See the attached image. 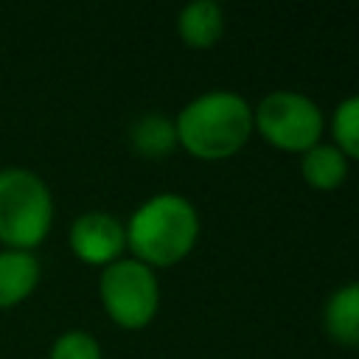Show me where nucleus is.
<instances>
[{
    "label": "nucleus",
    "mask_w": 359,
    "mask_h": 359,
    "mask_svg": "<svg viewBox=\"0 0 359 359\" xmlns=\"http://www.w3.org/2000/svg\"><path fill=\"white\" fill-rule=\"evenodd\" d=\"M177 31L191 48H210L224 34V11L216 0H194L182 6L177 17Z\"/></svg>",
    "instance_id": "nucleus-9"
},
{
    "label": "nucleus",
    "mask_w": 359,
    "mask_h": 359,
    "mask_svg": "<svg viewBox=\"0 0 359 359\" xmlns=\"http://www.w3.org/2000/svg\"><path fill=\"white\" fill-rule=\"evenodd\" d=\"M126 247L146 266H171L182 261L199 236V213L180 194L149 196L123 224Z\"/></svg>",
    "instance_id": "nucleus-2"
},
{
    "label": "nucleus",
    "mask_w": 359,
    "mask_h": 359,
    "mask_svg": "<svg viewBox=\"0 0 359 359\" xmlns=\"http://www.w3.org/2000/svg\"><path fill=\"white\" fill-rule=\"evenodd\" d=\"M53 224V196L31 168H0V241L8 250L42 244Z\"/></svg>",
    "instance_id": "nucleus-3"
},
{
    "label": "nucleus",
    "mask_w": 359,
    "mask_h": 359,
    "mask_svg": "<svg viewBox=\"0 0 359 359\" xmlns=\"http://www.w3.org/2000/svg\"><path fill=\"white\" fill-rule=\"evenodd\" d=\"M323 109L297 90H272L252 109V129L283 151H309L323 135Z\"/></svg>",
    "instance_id": "nucleus-4"
},
{
    "label": "nucleus",
    "mask_w": 359,
    "mask_h": 359,
    "mask_svg": "<svg viewBox=\"0 0 359 359\" xmlns=\"http://www.w3.org/2000/svg\"><path fill=\"white\" fill-rule=\"evenodd\" d=\"M39 283V258L28 250H0V309L22 303Z\"/></svg>",
    "instance_id": "nucleus-8"
},
{
    "label": "nucleus",
    "mask_w": 359,
    "mask_h": 359,
    "mask_svg": "<svg viewBox=\"0 0 359 359\" xmlns=\"http://www.w3.org/2000/svg\"><path fill=\"white\" fill-rule=\"evenodd\" d=\"M331 132H334V146L345 157L359 160V95H348L337 104L334 118H331Z\"/></svg>",
    "instance_id": "nucleus-12"
},
{
    "label": "nucleus",
    "mask_w": 359,
    "mask_h": 359,
    "mask_svg": "<svg viewBox=\"0 0 359 359\" xmlns=\"http://www.w3.org/2000/svg\"><path fill=\"white\" fill-rule=\"evenodd\" d=\"M323 328L334 342L359 348V280H351L328 294Z\"/></svg>",
    "instance_id": "nucleus-7"
},
{
    "label": "nucleus",
    "mask_w": 359,
    "mask_h": 359,
    "mask_svg": "<svg viewBox=\"0 0 359 359\" xmlns=\"http://www.w3.org/2000/svg\"><path fill=\"white\" fill-rule=\"evenodd\" d=\"M129 143L137 154L160 160L177 146V126L163 112H146L129 126Z\"/></svg>",
    "instance_id": "nucleus-11"
},
{
    "label": "nucleus",
    "mask_w": 359,
    "mask_h": 359,
    "mask_svg": "<svg viewBox=\"0 0 359 359\" xmlns=\"http://www.w3.org/2000/svg\"><path fill=\"white\" fill-rule=\"evenodd\" d=\"M70 250L84 264L107 266L121 258L126 247V227L107 210H87L70 224Z\"/></svg>",
    "instance_id": "nucleus-6"
},
{
    "label": "nucleus",
    "mask_w": 359,
    "mask_h": 359,
    "mask_svg": "<svg viewBox=\"0 0 359 359\" xmlns=\"http://www.w3.org/2000/svg\"><path fill=\"white\" fill-rule=\"evenodd\" d=\"M300 174L303 180L317 188V191H334L345 182L348 177V157L331 146V143H317L300 157Z\"/></svg>",
    "instance_id": "nucleus-10"
},
{
    "label": "nucleus",
    "mask_w": 359,
    "mask_h": 359,
    "mask_svg": "<svg viewBox=\"0 0 359 359\" xmlns=\"http://www.w3.org/2000/svg\"><path fill=\"white\" fill-rule=\"evenodd\" d=\"M48 359H101V345L90 331L73 328L56 337Z\"/></svg>",
    "instance_id": "nucleus-13"
},
{
    "label": "nucleus",
    "mask_w": 359,
    "mask_h": 359,
    "mask_svg": "<svg viewBox=\"0 0 359 359\" xmlns=\"http://www.w3.org/2000/svg\"><path fill=\"white\" fill-rule=\"evenodd\" d=\"M98 294L104 311L121 328H143L160 306V283L151 266L137 258H118L101 269Z\"/></svg>",
    "instance_id": "nucleus-5"
},
{
    "label": "nucleus",
    "mask_w": 359,
    "mask_h": 359,
    "mask_svg": "<svg viewBox=\"0 0 359 359\" xmlns=\"http://www.w3.org/2000/svg\"><path fill=\"white\" fill-rule=\"evenodd\" d=\"M177 143L199 160L233 157L252 135V107L233 90H208L188 101L177 121Z\"/></svg>",
    "instance_id": "nucleus-1"
}]
</instances>
